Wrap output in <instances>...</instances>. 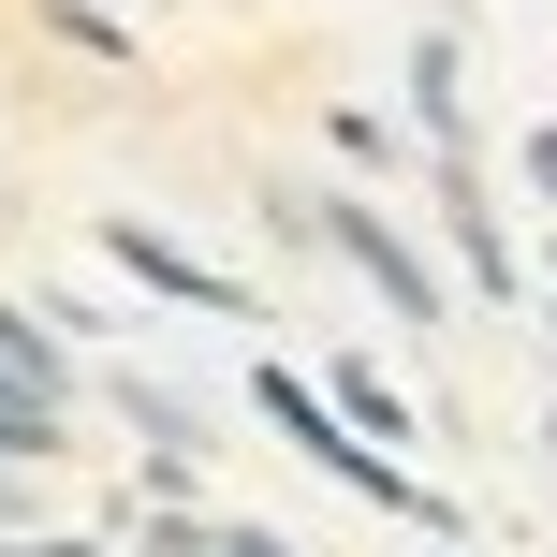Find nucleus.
<instances>
[{
	"instance_id": "f257e3e1",
	"label": "nucleus",
	"mask_w": 557,
	"mask_h": 557,
	"mask_svg": "<svg viewBox=\"0 0 557 557\" xmlns=\"http://www.w3.org/2000/svg\"><path fill=\"white\" fill-rule=\"evenodd\" d=\"M117 264H133V278H162V294H191V308H235V278H206L191 250H162L147 221H117Z\"/></svg>"
}]
</instances>
